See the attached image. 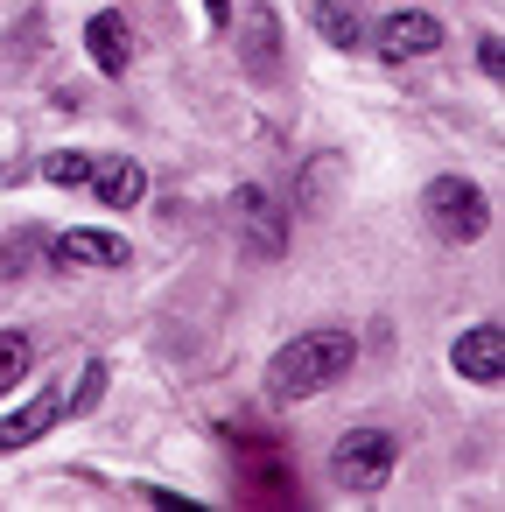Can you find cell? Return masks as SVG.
Masks as SVG:
<instances>
[{
  "instance_id": "obj_14",
  "label": "cell",
  "mask_w": 505,
  "mask_h": 512,
  "mask_svg": "<svg viewBox=\"0 0 505 512\" xmlns=\"http://www.w3.org/2000/svg\"><path fill=\"white\" fill-rule=\"evenodd\" d=\"M43 176H50V183H85V176H92V155H78V148H57V155L43 162Z\"/></svg>"
},
{
  "instance_id": "obj_3",
  "label": "cell",
  "mask_w": 505,
  "mask_h": 512,
  "mask_svg": "<svg viewBox=\"0 0 505 512\" xmlns=\"http://www.w3.org/2000/svg\"><path fill=\"white\" fill-rule=\"evenodd\" d=\"M421 204H428L435 232H442V239H456V246H470V239H484V232H491V204H484V190H477V183H463V176H435Z\"/></svg>"
},
{
  "instance_id": "obj_8",
  "label": "cell",
  "mask_w": 505,
  "mask_h": 512,
  "mask_svg": "<svg viewBox=\"0 0 505 512\" xmlns=\"http://www.w3.org/2000/svg\"><path fill=\"white\" fill-rule=\"evenodd\" d=\"M57 267H127V239L120 232H64L50 246Z\"/></svg>"
},
{
  "instance_id": "obj_13",
  "label": "cell",
  "mask_w": 505,
  "mask_h": 512,
  "mask_svg": "<svg viewBox=\"0 0 505 512\" xmlns=\"http://www.w3.org/2000/svg\"><path fill=\"white\" fill-rule=\"evenodd\" d=\"M29 365H36V344H29L22 330H0V393H15Z\"/></svg>"
},
{
  "instance_id": "obj_9",
  "label": "cell",
  "mask_w": 505,
  "mask_h": 512,
  "mask_svg": "<svg viewBox=\"0 0 505 512\" xmlns=\"http://www.w3.org/2000/svg\"><path fill=\"white\" fill-rule=\"evenodd\" d=\"M85 183H92V190H99V204H113V211H134V204H141V190H148L141 162H127V155L92 162V176H85Z\"/></svg>"
},
{
  "instance_id": "obj_2",
  "label": "cell",
  "mask_w": 505,
  "mask_h": 512,
  "mask_svg": "<svg viewBox=\"0 0 505 512\" xmlns=\"http://www.w3.org/2000/svg\"><path fill=\"white\" fill-rule=\"evenodd\" d=\"M393 463H400V442L386 428H344L337 449H330V477L344 491H379L393 477Z\"/></svg>"
},
{
  "instance_id": "obj_11",
  "label": "cell",
  "mask_w": 505,
  "mask_h": 512,
  "mask_svg": "<svg viewBox=\"0 0 505 512\" xmlns=\"http://www.w3.org/2000/svg\"><path fill=\"white\" fill-rule=\"evenodd\" d=\"M309 15H316V36H330L337 50H365V22L344 8V0H316Z\"/></svg>"
},
{
  "instance_id": "obj_15",
  "label": "cell",
  "mask_w": 505,
  "mask_h": 512,
  "mask_svg": "<svg viewBox=\"0 0 505 512\" xmlns=\"http://www.w3.org/2000/svg\"><path fill=\"white\" fill-rule=\"evenodd\" d=\"M99 393H106V365L92 358V365H85V379H78V393L64 400V414H92V407H99Z\"/></svg>"
},
{
  "instance_id": "obj_16",
  "label": "cell",
  "mask_w": 505,
  "mask_h": 512,
  "mask_svg": "<svg viewBox=\"0 0 505 512\" xmlns=\"http://www.w3.org/2000/svg\"><path fill=\"white\" fill-rule=\"evenodd\" d=\"M477 64H484V78H505V43L484 36V43H477Z\"/></svg>"
},
{
  "instance_id": "obj_1",
  "label": "cell",
  "mask_w": 505,
  "mask_h": 512,
  "mask_svg": "<svg viewBox=\"0 0 505 512\" xmlns=\"http://www.w3.org/2000/svg\"><path fill=\"white\" fill-rule=\"evenodd\" d=\"M351 358H358L351 330H302V337H288V344L274 351V365H267V393H274L281 407H295V400L323 393L330 379H344Z\"/></svg>"
},
{
  "instance_id": "obj_10",
  "label": "cell",
  "mask_w": 505,
  "mask_h": 512,
  "mask_svg": "<svg viewBox=\"0 0 505 512\" xmlns=\"http://www.w3.org/2000/svg\"><path fill=\"white\" fill-rule=\"evenodd\" d=\"M57 421H64V400H50V393H43V400H29L22 414L0 421V456H8V449H29V442H43Z\"/></svg>"
},
{
  "instance_id": "obj_7",
  "label": "cell",
  "mask_w": 505,
  "mask_h": 512,
  "mask_svg": "<svg viewBox=\"0 0 505 512\" xmlns=\"http://www.w3.org/2000/svg\"><path fill=\"white\" fill-rule=\"evenodd\" d=\"M85 50H92V64H99L106 78H120V71L134 64V29H127V15H120V8L92 15V22H85Z\"/></svg>"
},
{
  "instance_id": "obj_5",
  "label": "cell",
  "mask_w": 505,
  "mask_h": 512,
  "mask_svg": "<svg viewBox=\"0 0 505 512\" xmlns=\"http://www.w3.org/2000/svg\"><path fill=\"white\" fill-rule=\"evenodd\" d=\"M456 372L477 379V386H498L505 379V330L498 323H470L456 337Z\"/></svg>"
},
{
  "instance_id": "obj_4",
  "label": "cell",
  "mask_w": 505,
  "mask_h": 512,
  "mask_svg": "<svg viewBox=\"0 0 505 512\" xmlns=\"http://www.w3.org/2000/svg\"><path fill=\"white\" fill-rule=\"evenodd\" d=\"M232 218H239V239H246L253 260H281L288 218H281V204H274L267 190H239V197H232Z\"/></svg>"
},
{
  "instance_id": "obj_6",
  "label": "cell",
  "mask_w": 505,
  "mask_h": 512,
  "mask_svg": "<svg viewBox=\"0 0 505 512\" xmlns=\"http://www.w3.org/2000/svg\"><path fill=\"white\" fill-rule=\"evenodd\" d=\"M428 50H442V22L435 15H421V8H407V15H386V29H379V57H428Z\"/></svg>"
},
{
  "instance_id": "obj_17",
  "label": "cell",
  "mask_w": 505,
  "mask_h": 512,
  "mask_svg": "<svg viewBox=\"0 0 505 512\" xmlns=\"http://www.w3.org/2000/svg\"><path fill=\"white\" fill-rule=\"evenodd\" d=\"M204 15H211V29H225L232 22V0H204Z\"/></svg>"
},
{
  "instance_id": "obj_12",
  "label": "cell",
  "mask_w": 505,
  "mask_h": 512,
  "mask_svg": "<svg viewBox=\"0 0 505 512\" xmlns=\"http://www.w3.org/2000/svg\"><path fill=\"white\" fill-rule=\"evenodd\" d=\"M274 50H281V22H274V8H253L246 15V71H267Z\"/></svg>"
}]
</instances>
